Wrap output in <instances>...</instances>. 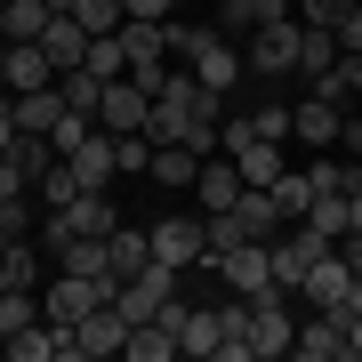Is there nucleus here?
Returning a JSON list of instances; mask_svg holds the SVG:
<instances>
[{
	"mask_svg": "<svg viewBox=\"0 0 362 362\" xmlns=\"http://www.w3.org/2000/svg\"><path fill=\"white\" fill-rule=\"evenodd\" d=\"M177 49L194 57V81L209 97H226L233 81H242V65H250V57L233 49V33H209V25H177Z\"/></svg>",
	"mask_w": 362,
	"mask_h": 362,
	"instance_id": "1",
	"label": "nucleus"
},
{
	"mask_svg": "<svg viewBox=\"0 0 362 362\" xmlns=\"http://www.w3.org/2000/svg\"><path fill=\"white\" fill-rule=\"evenodd\" d=\"M298 298L290 290H266V298H250V362H282L298 346Z\"/></svg>",
	"mask_w": 362,
	"mask_h": 362,
	"instance_id": "2",
	"label": "nucleus"
},
{
	"mask_svg": "<svg viewBox=\"0 0 362 362\" xmlns=\"http://www.w3.org/2000/svg\"><path fill=\"white\" fill-rule=\"evenodd\" d=\"M97 306H113V282H97V274H65L57 266V282L40 290V314H49V322H81V314H97Z\"/></svg>",
	"mask_w": 362,
	"mask_h": 362,
	"instance_id": "3",
	"label": "nucleus"
},
{
	"mask_svg": "<svg viewBox=\"0 0 362 362\" xmlns=\"http://www.w3.org/2000/svg\"><path fill=\"white\" fill-rule=\"evenodd\" d=\"M145 113H153V89H145L137 73L105 81V105H97V129H113V137H137V129H145Z\"/></svg>",
	"mask_w": 362,
	"mask_h": 362,
	"instance_id": "4",
	"label": "nucleus"
},
{
	"mask_svg": "<svg viewBox=\"0 0 362 362\" xmlns=\"http://www.w3.org/2000/svg\"><path fill=\"white\" fill-rule=\"evenodd\" d=\"M73 354H89V362H113V354H129V314H121V306H97V314H81V322H73Z\"/></svg>",
	"mask_w": 362,
	"mask_h": 362,
	"instance_id": "5",
	"label": "nucleus"
},
{
	"mask_svg": "<svg viewBox=\"0 0 362 362\" xmlns=\"http://www.w3.org/2000/svg\"><path fill=\"white\" fill-rule=\"evenodd\" d=\"M346 338H354L346 314H338V306H314L306 322H298V346H290V354H298V362H346Z\"/></svg>",
	"mask_w": 362,
	"mask_h": 362,
	"instance_id": "6",
	"label": "nucleus"
},
{
	"mask_svg": "<svg viewBox=\"0 0 362 362\" xmlns=\"http://www.w3.org/2000/svg\"><path fill=\"white\" fill-rule=\"evenodd\" d=\"M209 274H226L233 298H266V290H274V242H242L233 258H218Z\"/></svg>",
	"mask_w": 362,
	"mask_h": 362,
	"instance_id": "7",
	"label": "nucleus"
},
{
	"mask_svg": "<svg viewBox=\"0 0 362 362\" xmlns=\"http://www.w3.org/2000/svg\"><path fill=\"white\" fill-rule=\"evenodd\" d=\"M145 242H153V258L161 266H202V218H185V209H169L161 226H145Z\"/></svg>",
	"mask_w": 362,
	"mask_h": 362,
	"instance_id": "8",
	"label": "nucleus"
},
{
	"mask_svg": "<svg viewBox=\"0 0 362 362\" xmlns=\"http://www.w3.org/2000/svg\"><path fill=\"white\" fill-rule=\"evenodd\" d=\"M250 73H298V16H274V25L250 33Z\"/></svg>",
	"mask_w": 362,
	"mask_h": 362,
	"instance_id": "9",
	"label": "nucleus"
},
{
	"mask_svg": "<svg viewBox=\"0 0 362 362\" xmlns=\"http://www.w3.org/2000/svg\"><path fill=\"white\" fill-rule=\"evenodd\" d=\"M0 81H8V97L16 89H49V81H57V57L40 49V40H0Z\"/></svg>",
	"mask_w": 362,
	"mask_h": 362,
	"instance_id": "10",
	"label": "nucleus"
},
{
	"mask_svg": "<svg viewBox=\"0 0 362 362\" xmlns=\"http://www.w3.org/2000/svg\"><path fill=\"white\" fill-rule=\"evenodd\" d=\"M338 121H346V105H330V97H314V89L290 105V137L298 145H338Z\"/></svg>",
	"mask_w": 362,
	"mask_h": 362,
	"instance_id": "11",
	"label": "nucleus"
},
{
	"mask_svg": "<svg viewBox=\"0 0 362 362\" xmlns=\"http://www.w3.org/2000/svg\"><path fill=\"white\" fill-rule=\"evenodd\" d=\"M65 161L81 169V185H89V194H105V185L121 177V161H113V129H89V137H81Z\"/></svg>",
	"mask_w": 362,
	"mask_h": 362,
	"instance_id": "12",
	"label": "nucleus"
},
{
	"mask_svg": "<svg viewBox=\"0 0 362 362\" xmlns=\"http://www.w3.org/2000/svg\"><path fill=\"white\" fill-rule=\"evenodd\" d=\"M346 290H354V266L338 258V250H322V258L306 266V282H298V298H306V306H338Z\"/></svg>",
	"mask_w": 362,
	"mask_h": 362,
	"instance_id": "13",
	"label": "nucleus"
},
{
	"mask_svg": "<svg viewBox=\"0 0 362 362\" xmlns=\"http://www.w3.org/2000/svg\"><path fill=\"white\" fill-rule=\"evenodd\" d=\"M65 16V0H0V40H40Z\"/></svg>",
	"mask_w": 362,
	"mask_h": 362,
	"instance_id": "14",
	"label": "nucleus"
},
{
	"mask_svg": "<svg viewBox=\"0 0 362 362\" xmlns=\"http://www.w3.org/2000/svg\"><path fill=\"white\" fill-rule=\"evenodd\" d=\"M57 121H65V89H57V81L49 89H16V129L25 137H49Z\"/></svg>",
	"mask_w": 362,
	"mask_h": 362,
	"instance_id": "15",
	"label": "nucleus"
},
{
	"mask_svg": "<svg viewBox=\"0 0 362 362\" xmlns=\"http://www.w3.org/2000/svg\"><path fill=\"white\" fill-rule=\"evenodd\" d=\"M233 218H242V233H250V242H274V233L290 226L282 209H274V194H266V185H242V194H233Z\"/></svg>",
	"mask_w": 362,
	"mask_h": 362,
	"instance_id": "16",
	"label": "nucleus"
},
{
	"mask_svg": "<svg viewBox=\"0 0 362 362\" xmlns=\"http://www.w3.org/2000/svg\"><path fill=\"white\" fill-rule=\"evenodd\" d=\"M194 194H202V209H233V194H242V169H233V153H209V161H202Z\"/></svg>",
	"mask_w": 362,
	"mask_h": 362,
	"instance_id": "17",
	"label": "nucleus"
},
{
	"mask_svg": "<svg viewBox=\"0 0 362 362\" xmlns=\"http://www.w3.org/2000/svg\"><path fill=\"white\" fill-rule=\"evenodd\" d=\"M202 161H209V153H194V145H153V169H145V177L177 194V185H194V177H202Z\"/></svg>",
	"mask_w": 362,
	"mask_h": 362,
	"instance_id": "18",
	"label": "nucleus"
},
{
	"mask_svg": "<svg viewBox=\"0 0 362 362\" xmlns=\"http://www.w3.org/2000/svg\"><path fill=\"white\" fill-rule=\"evenodd\" d=\"M81 194H89V185H81V169H73L65 153H57L49 169H40V185H33V202H40V209H73Z\"/></svg>",
	"mask_w": 362,
	"mask_h": 362,
	"instance_id": "19",
	"label": "nucleus"
},
{
	"mask_svg": "<svg viewBox=\"0 0 362 362\" xmlns=\"http://www.w3.org/2000/svg\"><path fill=\"white\" fill-rule=\"evenodd\" d=\"M338 57H346V49H338V33H330V25H298V73H306V81H322Z\"/></svg>",
	"mask_w": 362,
	"mask_h": 362,
	"instance_id": "20",
	"label": "nucleus"
},
{
	"mask_svg": "<svg viewBox=\"0 0 362 362\" xmlns=\"http://www.w3.org/2000/svg\"><path fill=\"white\" fill-rule=\"evenodd\" d=\"M218 346H226V322H218V306H185L177 354H209V362H218Z\"/></svg>",
	"mask_w": 362,
	"mask_h": 362,
	"instance_id": "21",
	"label": "nucleus"
},
{
	"mask_svg": "<svg viewBox=\"0 0 362 362\" xmlns=\"http://www.w3.org/2000/svg\"><path fill=\"white\" fill-rule=\"evenodd\" d=\"M40 49L57 57V73H73L81 57H89V25H81V16H57V25L40 33Z\"/></svg>",
	"mask_w": 362,
	"mask_h": 362,
	"instance_id": "22",
	"label": "nucleus"
},
{
	"mask_svg": "<svg viewBox=\"0 0 362 362\" xmlns=\"http://www.w3.org/2000/svg\"><path fill=\"white\" fill-rule=\"evenodd\" d=\"M233 169H242V185H274L282 177V145H266V137H250V145H233Z\"/></svg>",
	"mask_w": 362,
	"mask_h": 362,
	"instance_id": "23",
	"label": "nucleus"
},
{
	"mask_svg": "<svg viewBox=\"0 0 362 362\" xmlns=\"http://www.w3.org/2000/svg\"><path fill=\"white\" fill-rule=\"evenodd\" d=\"M105 250H113V274H121V282H129V274H145V266H153V242H145L137 226H113V233H105Z\"/></svg>",
	"mask_w": 362,
	"mask_h": 362,
	"instance_id": "24",
	"label": "nucleus"
},
{
	"mask_svg": "<svg viewBox=\"0 0 362 362\" xmlns=\"http://www.w3.org/2000/svg\"><path fill=\"white\" fill-rule=\"evenodd\" d=\"M266 194H274V209H282V218L298 226V218H306V209H314V177H306V169H282V177H274Z\"/></svg>",
	"mask_w": 362,
	"mask_h": 362,
	"instance_id": "25",
	"label": "nucleus"
},
{
	"mask_svg": "<svg viewBox=\"0 0 362 362\" xmlns=\"http://www.w3.org/2000/svg\"><path fill=\"white\" fill-rule=\"evenodd\" d=\"M33 282H40V250L16 233V242H8V258H0V290H33Z\"/></svg>",
	"mask_w": 362,
	"mask_h": 362,
	"instance_id": "26",
	"label": "nucleus"
},
{
	"mask_svg": "<svg viewBox=\"0 0 362 362\" xmlns=\"http://www.w3.org/2000/svg\"><path fill=\"white\" fill-rule=\"evenodd\" d=\"M97 81H121L129 73V49H121V33H89V57H81Z\"/></svg>",
	"mask_w": 362,
	"mask_h": 362,
	"instance_id": "27",
	"label": "nucleus"
},
{
	"mask_svg": "<svg viewBox=\"0 0 362 362\" xmlns=\"http://www.w3.org/2000/svg\"><path fill=\"white\" fill-rule=\"evenodd\" d=\"M57 89H65V105H73V113H89V121H97V105H105V81H97L89 65H73V73H57Z\"/></svg>",
	"mask_w": 362,
	"mask_h": 362,
	"instance_id": "28",
	"label": "nucleus"
},
{
	"mask_svg": "<svg viewBox=\"0 0 362 362\" xmlns=\"http://www.w3.org/2000/svg\"><path fill=\"white\" fill-rule=\"evenodd\" d=\"M274 16H290V0H226L233 33H258V25H274Z\"/></svg>",
	"mask_w": 362,
	"mask_h": 362,
	"instance_id": "29",
	"label": "nucleus"
},
{
	"mask_svg": "<svg viewBox=\"0 0 362 362\" xmlns=\"http://www.w3.org/2000/svg\"><path fill=\"white\" fill-rule=\"evenodd\" d=\"M65 218H73V233H113L121 218H113V202H105V194H81L73 209H65Z\"/></svg>",
	"mask_w": 362,
	"mask_h": 362,
	"instance_id": "30",
	"label": "nucleus"
},
{
	"mask_svg": "<svg viewBox=\"0 0 362 362\" xmlns=\"http://www.w3.org/2000/svg\"><path fill=\"white\" fill-rule=\"evenodd\" d=\"M25 322H40V298L33 290H0V338H16Z\"/></svg>",
	"mask_w": 362,
	"mask_h": 362,
	"instance_id": "31",
	"label": "nucleus"
},
{
	"mask_svg": "<svg viewBox=\"0 0 362 362\" xmlns=\"http://www.w3.org/2000/svg\"><path fill=\"white\" fill-rule=\"evenodd\" d=\"M65 16H81L89 33H121V0H65Z\"/></svg>",
	"mask_w": 362,
	"mask_h": 362,
	"instance_id": "32",
	"label": "nucleus"
},
{
	"mask_svg": "<svg viewBox=\"0 0 362 362\" xmlns=\"http://www.w3.org/2000/svg\"><path fill=\"white\" fill-rule=\"evenodd\" d=\"M250 129H258L266 145H290V105H274V97H266L258 113H250Z\"/></svg>",
	"mask_w": 362,
	"mask_h": 362,
	"instance_id": "33",
	"label": "nucleus"
},
{
	"mask_svg": "<svg viewBox=\"0 0 362 362\" xmlns=\"http://www.w3.org/2000/svg\"><path fill=\"white\" fill-rule=\"evenodd\" d=\"M346 16H354V0H298V25H346Z\"/></svg>",
	"mask_w": 362,
	"mask_h": 362,
	"instance_id": "34",
	"label": "nucleus"
},
{
	"mask_svg": "<svg viewBox=\"0 0 362 362\" xmlns=\"http://www.w3.org/2000/svg\"><path fill=\"white\" fill-rule=\"evenodd\" d=\"M89 129H97V121H89V113H73V105H65V121L49 129V145H57V153H73V145L89 137Z\"/></svg>",
	"mask_w": 362,
	"mask_h": 362,
	"instance_id": "35",
	"label": "nucleus"
},
{
	"mask_svg": "<svg viewBox=\"0 0 362 362\" xmlns=\"http://www.w3.org/2000/svg\"><path fill=\"white\" fill-rule=\"evenodd\" d=\"M121 16H153V25H169V16H177V0H121Z\"/></svg>",
	"mask_w": 362,
	"mask_h": 362,
	"instance_id": "36",
	"label": "nucleus"
},
{
	"mask_svg": "<svg viewBox=\"0 0 362 362\" xmlns=\"http://www.w3.org/2000/svg\"><path fill=\"white\" fill-rule=\"evenodd\" d=\"M338 153H346V161H362V113H346V121H338Z\"/></svg>",
	"mask_w": 362,
	"mask_h": 362,
	"instance_id": "37",
	"label": "nucleus"
},
{
	"mask_svg": "<svg viewBox=\"0 0 362 362\" xmlns=\"http://www.w3.org/2000/svg\"><path fill=\"white\" fill-rule=\"evenodd\" d=\"M338 49H346V57H362V0H354V16H346V25H338Z\"/></svg>",
	"mask_w": 362,
	"mask_h": 362,
	"instance_id": "38",
	"label": "nucleus"
},
{
	"mask_svg": "<svg viewBox=\"0 0 362 362\" xmlns=\"http://www.w3.org/2000/svg\"><path fill=\"white\" fill-rule=\"evenodd\" d=\"M16 145V97H0V153Z\"/></svg>",
	"mask_w": 362,
	"mask_h": 362,
	"instance_id": "39",
	"label": "nucleus"
},
{
	"mask_svg": "<svg viewBox=\"0 0 362 362\" xmlns=\"http://www.w3.org/2000/svg\"><path fill=\"white\" fill-rule=\"evenodd\" d=\"M338 258H346V266L362 274V226H354V233H338Z\"/></svg>",
	"mask_w": 362,
	"mask_h": 362,
	"instance_id": "40",
	"label": "nucleus"
},
{
	"mask_svg": "<svg viewBox=\"0 0 362 362\" xmlns=\"http://www.w3.org/2000/svg\"><path fill=\"white\" fill-rule=\"evenodd\" d=\"M8 242H16V233H8V226H0V258H8Z\"/></svg>",
	"mask_w": 362,
	"mask_h": 362,
	"instance_id": "41",
	"label": "nucleus"
},
{
	"mask_svg": "<svg viewBox=\"0 0 362 362\" xmlns=\"http://www.w3.org/2000/svg\"><path fill=\"white\" fill-rule=\"evenodd\" d=\"M354 194H362V185H354Z\"/></svg>",
	"mask_w": 362,
	"mask_h": 362,
	"instance_id": "42",
	"label": "nucleus"
}]
</instances>
